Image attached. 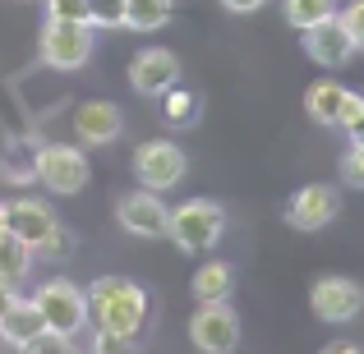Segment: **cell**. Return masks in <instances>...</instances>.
Listing matches in <instances>:
<instances>
[{
  "label": "cell",
  "mask_w": 364,
  "mask_h": 354,
  "mask_svg": "<svg viewBox=\"0 0 364 354\" xmlns=\"http://www.w3.org/2000/svg\"><path fill=\"white\" fill-rule=\"evenodd\" d=\"M5 226L23 239V244H33V253H37V248L55 235V226H60V221H55V212L42 203V198H14L9 212H5Z\"/></svg>",
  "instance_id": "5bb4252c"
},
{
  "label": "cell",
  "mask_w": 364,
  "mask_h": 354,
  "mask_svg": "<svg viewBox=\"0 0 364 354\" xmlns=\"http://www.w3.org/2000/svg\"><path fill=\"white\" fill-rule=\"evenodd\" d=\"M129 83H134L139 97H166V92L180 83L176 51H166V46H148V51H139L129 60Z\"/></svg>",
  "instance_id": "7c38bea8"
},
{
  "label": "cell",
  "mask_w": 364,
  "mask_h": 354,
  "mask_svg": "<svg viewBox=\"0 0 364 354\" xmlns=\"http://www.w3.org/2000/svg\"><path fill=\"white\" fill-rule=\"evenodd\" d=\"M70 354H79V350H70Z\"/></svg>",
  "instance_id": "e575fe53"
},
{
  "label": "cell",
  "mask_w": 364,
  "mask_h": 354,
  "mask_svg": "<svg viewBox=\"0 0 364 354\" xmlns=\"http://www.w3.org/2000/svg\"><path fill=\"white\" fill-rule=\"evenodd\" d=\"M309 309L318 322H332V327H341V322L360 318L364 309V290L355 281H346V276H318V281L309 285Z\"/></svg>",
  "instance_id": "9c48e42d"
},
{
  "label": "cell",
  "mask_w": 364,
  "mask_h": 354,
  "mask_svg": "<svg viewBox=\"0 0 364 354\" xmlns=\"http://www.w3.org/2000/svg\"><path fill=\"white\" fill-rule=\"evenodd\" d=\"M92 28H124V0H88Z\"/></svg>",
  "instance_id": "603a6c76"
},
{
  "label": "cell",
  "mask_w": 364,
  "mask_h": 354,
  "mask_svg": "<svg viewBox=\"0 0 364 354\" xmlns=\"http://www.w3.org/2000/svg\"><path fill=\"white\" fill-rule=\"evenodd\" d=\"M33 304L42 309L46 331H60V336H79L88 327V290L70 281V276H51L33 290Z\"/></svg>",
  "instance_id": "5b68a950"
},
{
  "label": "cell",
  "mask_w": 364,
  "mask_h": 354,
  "mask_svg": "<svg viewBox=\"0 0 364 354\" xmlns=\"http://www.w3.org/2000/svg\"><path fill=\"white\" fill-rule=\"evenodd\" d=\"M51 18H88V0H46Z\"/></svg>",
  "instance_id": "4316f807"
},
{
  "label": "cell",
  "mask_w": 364,
  "mask_h": 354,
  "mask_svg": "<svg viewBox=\"0 0 364 354\" xmlns=\"http://www.w3.org/2000/svg\"><path fill=\"white\" fill-rule=\"evenodd\" d=\"M282 14H286V23H291L295 33H304V28H314V23H323V18L337 14V0H286Z\"/></svg>",
  "instance_id": "ffe728a7"
},
{
  "label": "cell",
  "mask_w": 364,
  "mask_h": 354,
  "mask_svg": "<svg viewBox=\"0 0 364 354\" xmlns=\"http://www.w3.org/2000/svg\"><path fill=\"white\" fill-rule=\"evenodd\" d=\"M355 51H360V46H355V37H350L341 9L332 18H323V23L304 28V55H309L314 65H323V70H346Z\"/></svg>",
  "instance_id": "ba28073f"
},
{
  "label": "cell",
  "mask_w": 364,
  "mask_h": 354,
  "mask_svg": "<svg viewBox=\"0 0 364 354\" xmlns=\"http://www.w3.org/2000/svg\"><path fill=\"white\" fill-rule=\"evenodd\" d=\"M33 175L42 179L51 194L74 198V194H83V189H88L92 166H88V157H83L79 143H42V148H37V157H33Z\"/></svg>",
  "instance_id": "277c9868"
},
{
  "label": "cell",
  "mask_w": 364,
  "mask_h": 354,
  "mask_svg": "<svg viewBox=\"0 0 364 354\" xmlns=\"http://www.w3.org/2000/svg\"><path fill=\"white\" fill-rule=\"evenodd\" d=\"M42 331H46L42 309H37L33 299H23V294H18V299L0 313V341H5V345H14V350L28 345L33 336H42Z\"/></svg>",
  "instance_id": "9a60e30c"
},
{
  "label": "cell",
  "mask_w": 364,
  "mask_h": 354,
  "mask_svg": "<svg viewBox=\"0 0 364 354\" xmlns=\"http://www.w3.org/2000/svg\"><path fill=\"white\" fill-rule=\"evenodd\" d=\"M88 322L102 331L139 336L148 322V290L129 276H97L88 285Z\"/></svg>",
  "instance_id": "6da1fadb"
},
{
  "label": "cell",
  "mask_w": 364,
  "mask_h": 354,
  "mask_svg": "<svg viewBox=\"0 0 364 354\" xmlns=\"http://www.w3.org/2000/svg\"><path fill=\"white\" fill-rule=\"evenodd\" d=\"M161 111H166L171 124H194V120H198V97H194V92H185V88L176 83V88L161 97Z\"/></svg>",
  "instance_id": "44dd1931"
},
{
  "label": "cell",
  "mask_w": 364,
  "mask_h": 354,
  "mask_svg": "<svg viewBox=\"0 0 364 354\" xmlns=\"http://www.w3.org/2000/svg\"><path fill=\"white\" fill-rule=\"evenodd\" d=\"M116 221H120V231H129L139 239H161L166 235V221H171V207L161 203V194L139 184L134 194L116 198Z\"/></svg>",
  "instance_id": "30bf717a"
},
{
  "label": "cell",
  "mask_w": 364,
  "mask_h": 354,
  "mask_svg": "<svg viewBox=\"0 0 364 354\" xmlns=\"http://www.w3.org/2000/svg\"><path fill=\"white\" fill-rule=\"evenodd\" d=\"M88 354H139V336H124V331H92Z\"/></svg>",
  "instance_id": "7402d4cb"
},
{
  "label": "cell",
  "mask_w": 364,
  "mask_h": 354,
  "mask_svg": "<svg viewBox=\"0 0 364 354\" xmlns=\"http://www.w3.org/2000/svg\"><path fill=\"white\" fill-rule=\"evenodd\" d=\"M185 148L171 138H148L134 148V179H139L143 189H152V194H166V189H176L180 179H185Z\"/></svg>",
  "instance_id": "8992f818"
},
{
  "label": "cell",
  "mask_w": 364,
  "mask_h": 354,
  "mask_svg": "<svg viewBox=\"0 0 364 354\" xmlns=\"http://www.w3.org/2000/svg\"><path fill=\"white\" fill-rule=\"evenodd\" d=\"M337 212H341L337 184H304L286 203V226L291 231H323L328 221H337Z\"/></svg>",
  "instance_id": "8fae6325"
},
{
  "label": "cell",
  "mask_w": 364,
  "mask_h": 354,
  "mask_svg": "<svg viewBox=\"0 0 364 354\" xmlns=\"http://www.w3.org/2000/svg\"><path fill=\"white\" fill-rule=\"evenodd\" d=\"M226 9H231V14H254V9H263L267 0H222Z\"/></svg>",
  "instance_id": "f546056e"
},
{
  "label": "cell",
  "mask_w": 364,
  "mask_h": 354,
  "mask_svg": "<svg viewBox=\"0 0 364 354\" xmlns=\"http://www.w3.org/2000/svg\"><path fill=\"white\" fill-rule=\"evenodd\" d=\"M14 299H18V285L0 276V313H5V309H9V304H14Z\"/></svg>",
  "instance_id": "4dcf8cb0"
},
{
  "label": "cell",
  "mask_w": 364,
  "mask_h": 354,
  "mask_svg": "<svg viewBox=\"0 0 364 354\" xmlns=\"http://www.w3.org/2000/svg\"><path fill=\"white\" fill-rule=\"evenodd\" d=\"M189 290H194V299L198 304H217V299H231V290H235V267L231 262H203L194 272V281H189Z\"/></svg>",
  "instance_id": "2e32d148"
},
{
  "label": "cell",
  "mask_w": 364,
  "mask_h": 354,
  "mask_svg": "<svg viewBox=\"0 0 364 354\" xmlns=\"http://www.w3.org/2000/svg\"><path fill=\"white\" fill-rule=\"evenodd\" d=\"M176 14V0H124V28L134 33H157L171 23Z\"/></svg>",
  "instance_id": "e0dca14e"
},
{
  "label": "cell",
  "mask_w": 364,
  "mask_h": 354,
  "mask_svg": "<svg viewBox=\"0 0 364 354\" xmlns=\"http://www.w3.org/2000/svg\"><path fill=\"white\" fill-rule=\"evenodd\" d=\"M323 354H364V350H360V345H350V341H332V345L323 350Z\"/></svg>",
  "instance_id": "1f68e13d"
},
{
  "label": "cell",
  "mask_w": 364,
  "mask_h": 354,
  "mask_svg": "<svg viewBox=\"0 0 364 354\" xmlns=\"http://www.w3.org/2000/svg\"><path fill=\"white\" fill-rule=\"evenodd\" d=\"M74 133H79L83 148H107L124 133V116L116 101H79L74 111Z\"/></svg>",
  "instance_id": "4fadbf2b"
},
{
  "label": "cell",
  "mask_w": 364,
  "mask_h": 354,
  "mask_svg": "<svg viewBox=\"0 0 364 354\" xmlns=\"http://www.w3.org/2000/svg\"><path fill=\"white\" fill-rule=\"evenodd\" d=\"M364 120V92H350L346 88V97H341V116H337V129H350V124H360Z\"/></svg>",
  "instance_id": "484cf974"
},
{
  "label": "cell",
  "mask_w": 364,
  "mask_h": 354,
  "mask_svg": "<svg viewBox=\"0 0 364 354\" xmlns=\"http://www.w3.org/2000/svg\"><path fill=\"white\" fill-rule=\"evenodd\" d=\"M341 184L364 189V148H355V143L341 152Z\"/></svg>",
  "instance_id": "d4e9b609"
},
{
  "label": "cell",
  "mask_w": 364,
  "mask_h": 354,
  "mask_svg": "<svg viewBox=\"0 0 364 354\" xmlns=\"http://www.w3.org/2000/svg\"><path fill=\"white\" fill-rule=\"evenodd\" d=\"M346 133H350V143H355V148H364V120H360V124H350Z\"/></svg>",
  "instance_id": "d6a6232c"
},
{
  "label": "cell",
  "mask_w": 364,
  "mask_h": 354,
  "mask_svg": "<svg viewBox=\"0 0 364 354\" xmlns=\"http://www.w3.org/2000/svg\"><path fill=\"white\" fill-rule=\"evenodd\" d=\"M28 272H33V244H23V239L5 226V231H0V276L18 285Z\"/></svg>",
  "instance_id": "ac0fdd59"
},
{
  "label": "cell",
  "mask_w": 364,
  "mask_h": 354,
  "mask_svg": "<svg viewBox=\"0 0 364 354\" xmlns=\"http://www.w3.org/2000/svg\"><path fill=\"white\" fill-rule=\"evenodd\" d=\"M341 18H346L350 37H355V46H364V0H350L346 9H341Z\"/></svg>",
  "instance_id": "83f0119b"
},
{
  "label": "cell",
  "mask_w": 364,
  "mask_h": 354,
  "mask_svg": "<svg viewBox=\"0 0 364 354\" xmlns=\"http://www.w3.org/2000/svg\"><path fill=\"white\" fill-rule=\"evenodd\" d=\"M189 341L203 354H231L240 345V318L226 299L217 304H198L194 318H189Z\"/></svg>",
  "instance_id": "52a82bcc"
},
{
  "label": "cell",
  "mask_w": 364,
  "mask_h": 354,
  "mask_svg": "<svg viewBox=\"0 0 364 354\" xmlns=\"http://www.w3.org/2000/svg\"><path fill=\"white\" fill-rule=\"evenodd\" d=\"M226 235V212L208 198H189V203L171 207V221H166V239L180 248V253H208L217 248Z\"/></svg>",
  "instance_id": "7a4b0ae2"
},
{
  "label": "cell",
  "mask_w": 364,
  "mask_h": 354,
  "mask_svg": "<svg viewBox=\"0 0 364 354\" xmlns=\"http://www.w3.org/2000/svg\"><path fill=\"white\" fill-rule=\"evenodd\" d=\"M5 212H9V203H5V198H0V231H5Z\"/></svg>",
  "instance_id": "836d02e7"
},
{
  "label": "cell",
  "mask_w": 364,
  "mask_h": 354,
  "mask_svg": "<svg viewBox=\"0 0 364 354\" xmlns=\"http://www.w3.org/2000/svg\"><path fill=\"white\" fill-rule=\"evenodd\" d=\"M37 51H42V65H51V70H83L92 60V51H97V28L88 18H51L46 14Z\"/></svg>",
  "instance_id": "3957f363"
},
{
  "label": "cell",
  "mask_w": 364,
  "mask_h": 354,
  "mask_svg": "<svg viewBox=\"0 0 364 354\" xmlns=\"http://www.w3.org/2000/svg\"><path fill=\"white\" fill-rule=\"evenodd\" d=\"M37 253H42V258H65V253H70V231H65V226H55V235L46 239Z\"/></svg>",
  "instance_id": "f1b7e54d"
},
{
  "label": "cell",
  "mask_w": 364,
  "mask_h": 354,
  "mask_svg": "<svg viewBox=\"0 0 364 354\" xmlns=\"http://www.w3.org/2000/svg\"><path fill=\"white\" fill-rule=\"evenodd\" d=\"M70 350H74V336H60V331H42L28 345H18V354H70Z\"/></svg>",
  "instance_id": "cb8c5ba5"
},
{
  "label": "cell",
  "mask_w": 364,
  "mask_h": 354,
  "mask_svg": "<svg viewBox=\"0 0 364 354\" xmlns=\"http://www.w3.org/2000/svg\"><path fill=\"white\" fill-rule=\"evenodd\" d=\"M341 97H346V88H341V83H314V88L304 92V116H309L314 124H337Z\"/></svg>",
  "instance_id": "d6986e66"
}]
</instances>
